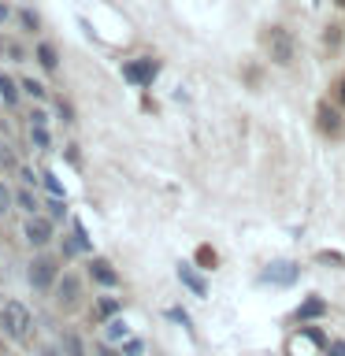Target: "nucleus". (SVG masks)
I'll list each match as a JSON object with an SVG mask.
<instances>
[{
	"mask_svg": "<svg viewBox=\"0 0 345 356\" xmlns=\"http://www.w3.org/2000/svg\"><path fill=\"white\" fill-rule=\"evenodd\" d=\"M100 316H119V300H111V297H100Z\"/></svg>",
	"mask_w": 345,
	"mask_h": 356,
	"instance_id": "22",
	"label": "nucleus"
},
{
	"mask_svg": "<svg viewBox=\"0 0 345 356\" xmlns=\"http://www.w3.org/2000/svg\"><path fill=\"white\" fill-rule=\"evenodd\" d=\"M4 56H8V41L0 38V60H4Z\"/></svg>",
	"mask_w": 345,
	"mask_h": 356,
	"instance_id": "31",
	"label": "nucleus"
},
{
	"mask_svg": "<svg viewBox=\"0 0 345 356\" xmlns=\"http://www.w3.org/2000/svg\"><path fill=\"white\" fill-rule=\"evenodd\" d=\"M97 356H119V353H115V349H108V341H104V345H97Z\"/></svg>",
	"mask_w": 345,
	"mask_h": 356,
	"instance_id": "28",
	"label": "nucleus"
},
{
	"mask_svg": "<svg viewBox=\"0 0 345 356\" xmlns=\"http://www.w3.org/2000/svg\"><path fill=\"white\" fill-rule=\"evenodd\" d=\"M338 100L345 104V78H338Z\"/></svg>",
	"mask_w": 345,
	"mask_h": 356,
	"instance_id": "29",
	"label": "nucleus"
},
{
	"mask_svg": "<svg viewBox=\"0 0 345 356\" xmlns=\"http://www.w3.org/2000/svg\"><path fill=\"white\" fill-rule=\"evenodd\" d=\"M297 264H271L267 271L260 275L264 282H271V286H289V282H297Z\"/></svg>",
	"mask_w": 345,
	"mask_h": 356,
	"instance_id": "6",
	"label": "nucleus"
},
{
	"mask_svg": "<svg viewBox=\"0 0 345 356\" xmlns=\"http://www.w3.org/2000/svg\"><path fill=\"white\" fill-rule=\"evenodd\" d=\"M8 211H11V189H8L4 182H0V219H4Z\"/></svg>",
	"mask_w": 345,
	"mask_h": 356,
	"instance_id": "21",
	"label": "nucleus"
},
{
	"mask_svg": "<svg viewBox=\"0 0 345 356\" xmlns=\"http://www.w3.org/2000/svg\"><path fill=\"white\" fill-rule=\"evenodd\" d=\"M330 356H345V345H330Z\"/></svg>",
	"mask_w": 345,
	"mask_h": 356,
	"instance_id": "30",
	"label": "nucleus"
},
{
	"mask_svg": "<svg viewBox=\"0 0 345 356\" xmlns=\"http://www.w3.org/2000/svg\"><path fill=\"white\" fill-rule=\"evenodd\" d=\"M38 63L45 67V71H56V63H60V60H56V49H52V44H41V49H38Z\"/></svg>",
	"mask_w": 345,
	"mask_h": 356,
	"instance_id": "15",
	"label": "nucleus"
},
{
	"mask_svg": "<svg viewBox=\"0 0 345 356\" xmlns=\"http://www.w3.org/2000/svg\"><path fill=\"white\" fill-rule=\"evenodd\" d=\"M30 141L38 145V149H49V145H52V138H49V130H45L41 122H33V127H30Z\"/></svg>",
	"mask_w": 345,
	"mask_h": 356,
	"instance_id": "16",
	"label": "nucleus"
},
{
	"mask_svg": "<svg viewBox=\"0 0 345 356\" xmlns=\"http://www.w3.org/2000/svg\"><path fill=\"white\" fill-rule=\"evenodd\" d=\"M0 330H4L8 341L15 345H30L33 341V312L15 297L0 300Z\"/></svg>",
	"mask_w": 345,
	"mask_h": 356,
	"instance_id": "1",
	"label": "nucleus"
},
{
	"mask_svg": "<svg viewBox=\"0 0 345 356\" xmlns=\"http://www.w3.org/2000/svg\"><path fill=\"white\" fill-rule=\"evenodd\" d=\"M141 353H145L141 341H127V356H141Z\"/></svg>",
	"mask_w": 345,
	"mask_h": 356,
	"instance_id": "27",
	"label": "nucleus"
},
{
	"mask_svg": "<svg viewBox=\"0 0 345 356\" xmlns=\"http://www.w3.org/2000/svg\"><path fill=\"white\" fill-rule=\"evenodd\" d=\"M0 100H4L8 108H15V104H19V89H15V82H11L8 74H0Z\"/></svg>",
	"mask_w": 345,
	"mask_h": 356,
	"instance_id": "12",
	"label": "nucleus"
},
{
	"mask_svg": "<svg viewBox=\"0 0 345 356\" xmlns=\"http://www.w3.org/2000/svg\"><path fill=\"white\" fill-rule=\"evenodd\" d=\"M63 353H67V356H82V353H86V349H82V338H78L74 330L63 334Z\"/></svg>",
	"mask_w": 345,
	"mask_h": 356,
	"instance_id": "14",
	"label": "nucleus"
},
{
	"mask_svg": "<svg viewBox=\"0 0 345 356\" xmlns=\"http://www.w3.org/2000/svg\"><path fill=\"white\" fill-rule=\"evenodd\" d=\"M41 182H45V189H49L52 197H63V186H60V178H56L52 171H45V175H41Z\"/></svg>",
	"mask_w": 345,
	"mask_h": 356,
	"instance_id": "19",
	"label": "nucleus"
},
{
	"mask_svg": "<svg viewBox=\"0 0 345 356\" xmlns=\"http://www.w3.org/2000/svg\"><path fill=\"white\" fill-rule=\"evenodd\" d=\"M316 122H319L323 134H330V138H338V134H342V115H338V108H330V104L316 108Z\"/></svg>",
	"mask_w": 345,
	"mask_h": 356,
	"instance_id": "7",
	"label": "nucleus"
},
{
	"mask_svg": "<svg viewBox=\"0 0 345 356\" xmlns=\"http://www.w3.org/2000/svg\"><path fill=\"white\" fill-rule=\"evenodd\" d=\"M323 312H327V305H323L319 297H308L305 305H300V308L294 312V319H297V323H305V319H319Z\"/></svg>",
	"mask_w": 345,
	"mask_h": 356,
	"instance_id": "9",
	"label": "nucleus"
},
{
	"mask_svg": "<svg viewBox=\"0 0 345 356\" xmlns=\"http://www.w3.org/2000/svg\"><path fill=\"white\" fill-rule=\"evenodd\" d=\"M271 56H275V63H289V60H294V38H289L286 30L271 33Z\"/></svg>",
	"mask_w": 345,
	"mask_h": 356,
	"instance_id": "8",
	"label": "nucleus"
},
{
	"mask_svg": "<svg viewBox=\"0 0 345 356\" xmlns=\"http://www.w3.org/2000/svg\"><path fill=\"white\" fill-rule=\"evenodd\" d=\"M119 338H127V319H115V316H111V323H108V341H119Z\"/></svg>",
	"mask_w": 345,
	"mask_h": 356,
	"instance_id": "18",
	"label": "nucleus"
},
{
	"mask_svg": "<svg viewBox=\"0 0 345 356\" xmlns=\"http://www.w3.org/2000/svg\"><path fill=\"white\" fill-rule=\"evenodd\" d=\"M178 278H182V282L189 286V289H193V293L197 297H208V286H204V278H197L193 271H189V267L182 264V267H178Z\"/></svg>",
	"mask_w": 345,
	"mask_h": 356,
	"instance_id": "11",
	"label": "nucleus"
},
{
	"mask_svg": "<svg viewBox=\"0 0 345 356\" xmlns=\"http://www.w3.org/2000/svg\"><path fill=\"white\" fill-rule=\"evenodd\" d=\"M52 222L49 219H41V216H26V227H22V238H26L33 249H45V245L52 241Z\"/></svg>",
	"mask_w": 345,
	"mask_h": 356,
	"instance_id": "4",
	"label": "nucleus"
},
{
	"mask_svg": "<svg viewBox=\"0 0 345 356\" xmlns=\"http://www.w3.org/2000/svg\"><path fill=\"white\" fill-rule=\"evenodd\" d=\"M93 249V241H89V234L82 222H74V241H71V252H89Z\"/></svg>",
	"mask_w": 345,
	"mask_h": 356,
	"instance_id": "13",
	"label": "nucleus"
},
{
	"mask_svg": "<svg viewBox=\"0 0 345 356\" xmlns=\"http://www.w3.org/2000/svg\"><path fill=\"white\" fill-rule=\"evenodd\" d=\"M319 260H323V264H345V256H338V252H319Z\"/></svg>",
	"mask_w": 345,
	"mask_h": 356,
	"instance_id": "26",
	"label": "nucleus"
},
{
	"mask_svg": "<svg viewBox=\"0 0 345 356\" xmlns=\"http://www.w3.org/2000/svg\"><path fill=\"white\" fill-rule=\"evenodd\" d=\"M89 275H93L100 286H115V282H119V275L111 271V264H104V260H93V264H89Z\"/></svg>",
	"mask_w": 345,
	"mask_h": 356,
	"instance_id": "10",
	"label": "nucleus"
},
{
	"mask_svg": "<svg viewBox=\"0 0 345 356\" xmlns=\"http://www.w3.org/2000/svg\"><path fill=\"white\" fill-rule=\"evenodd\" d=\"M22 89H26L30 97H38V100H45V89H41V82H33V78H26V82H22Z\"/></svg>",
	"mask_w": 345,
	"mask_h": 356,
	"instance_id": "23",
	"label": "nucleus"
},
{
	"mask_svg": "<svg viewBox=\"0 0 345 356\" xmlns=\"http://www.w3.org/2000/svg\"><path fill=\"white\" fill-rule=\"evenodd\" d=\"M300 338L312 341V345H327V334H323L319 327H305V330H300Z\"/></svg>",
	"mask_w": 345,
	"mask_h": 356,
	"instance_id": "20",
	"label": "nucleus"
},
{
	"mask_svg": "<svg viewBox=\"0 0 345 356\" xmlns=\"http://www.w3.org/2000/svg\"><path fill=\"white\" fill-rule=\"evenodd\" d=\"M49 216H52V219H63V216H67V208H63V200H60V197L49 200Z\"/></svg>",
	"mask_w": 345,
	"mask_h": 356,
	"instance_id": "24",
	"label": "nucleus"
},
{
	"mask_svg": "<svg viewBox=\"0 0 345 356\" xmlns=\"http://www.w3.org/2000/svg\"><path fill=\"white\" fill-rule=\"evenodd\" d=\"M338 4H342V8H345V0H338Z\"/></svg>",
	"mask_w": 345,
	"mask_h": 356,
	"instance_id": "33",
	"label": "nucleus"
},
{
	"mask_svg": "<svg viewBox=\"0 0 345 356\" xmlns=\"http://www.w3.org/2000/svg\"><path fill=\"white\" fill-rule=\"evenodd\" d=\"M0 356H19V353H11V349H0Z\"/></svg>",
	"mask_w": 345,
	"mask_h": 356,
	"instance_id": "32",
	"label": "nucleus"
},
{
	"mask_svg": "<svg viewBox=\"0 0 345 356\" xmlns=\"http://www.w3.org/2000/svg\"><path fill=\"white\" fill-rule=\"evenodd\" d=\"M197 260L204 264V267H211V264H216V252H211L208 245H204V249H197Z\"/></svg>",
	"mask_w": 345,
	"mask_h": 356,
	"instance_id": "25",
	"label": "nucleus"
},
{
	"mask_svg": "<svg viewBox=\"0 0 345 356\" xmlns=\"http://www.w3.org/2000/svg\"><path fill=\"white\" fill-rule=\"evenodd\" d=\"M122 74H127L130 86H152V78L160 74V63H156V60H138V63L122 67Z\"/></svg>",
	"mask_w": 345,
	"mask_h": 356,
	"instance_id": "5",
	"label": "nucleus"
},
{
	"mask_svg": "<svg viewBox=\"0 0 345 356\" xmlns=\"http://www.w3.org/2000/svg\"><path fill=\"white\" fill-rule=\"evenodd\" d=\"M78 300H82V282H78V275H60V282H56V305L63 312H74Z\"/></svg>",
	"mask_w": 345,
	"mask_h": 356,
	"instance_id": "3",
	"label": "nucleus"
},
{
	"mask_svg": "<svg viewBox=\"0 0 345 356\" xmlns=\"http://www.w3.org/2000/svg\"><path fill=\"white\" fill-rule=\"evenodd\" d=\"M26 278H30V286L38 289V293H49V289L60 282V264L52 260V256H33L30 267H26Z\"/></svg>",
	"mask_w": 345,
	"mask_h": 356,
	"instance_id": "2",
	"label": "nucleus"
},
{
	"mask_svg": "<svg viewBox=\"0 0 345 356\" xmlns=\"http://www.w3.org/2000/svg\"><path fill=\"white\" fill-rule=\"evenodd\" d=\"M15 200H19V208L26 211V216H38V200H33V193H30V189H19V193H15Z\"/></svg>",
	"mask_w": 345,
	"mask_h": 356,
	"instance_id": "17",
	"label": "nucleus"
}]
</instances>
